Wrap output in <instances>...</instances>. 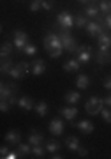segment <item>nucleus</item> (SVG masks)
Listing matches in <instances>:
<instances>
[{"label": "nucleus", "mask_w": 111, "mask_h": 159, "mask_svg": "<svg viewBox=\"0 0 111 159\" xmlns=\"http://www.w3.org/2000/svg\"><path fill=\"white\" fill-rule=\"evenodd\" d=\"M44 50L50 53L51 58H58L64 51V44H62L60 35L55 34V32H50V34L44 37Z\"/></svg>", "instance_id": "nucleus-1"}, {"label": "nucleus", "mask_w": 111, "mask_h": 159, "mask_svg": "<svg viewBox=\"0 0 111 159\" xmlns=\"http://www.w3.org/2000/svg\"><path fill=\"white\" fill-rule=\"evenodd\" d=\"M102 108H104V99H100L97 96H92L85 104V110H87L88 115H100Z\"/></svg>", "instance_id": "nucleus-2"}, {"label": "nucleus", "mask_w": 111, "mask_h": 159, "mask_svg": "<svg viewBox=\"0 0 111 159\" xmlns=\"http://www.w3.org/2000/svg\"><path fill=\"white\" fill-rule=\"evenodd\" d=\"M60 39H62V44H64V50H67L69 53H76L78 51V44H76V39L69 34V30H64L62 29L60 34Z\"/></svg>", "instance_id": "nucleus-3"}, {"label": "nucleus", "mask_w": 111, "mask_h": 159, "mask_svg": "<svg viewBox=\"0 0 111 159\" xmlns=\"http://www.w3.org/2000/svg\"><path fill=\"white\" fill-rule=\"evenodd\" d=\"M56 25L60 27V29L64 30H69L74 27V16H72L71 12H67V11H62L58 16H56Z\"/></svg>", "instance_id": "nucleus-4"}, {"label": "nucleus", "mask_w": 111, "mask_h": 159, "mask_svg": "<svg viewBox=\"0 0 111 159\" xmlns=\"http://www.w3.org/2000/svg\"><path fill=\"white\" fill-rule=\"evenodd\" d=\"M92 48L88 44H81L78 46V51H76V58L79 60V64H88L92 60Z\"/></svg>", "instance_id": "nucleus-5"}, {"label": "nucleus", "mask_w": 111, "mask_h": 159, "mask_svg": "<svg viewBox=\"0 0 111 159\" xmlns=\"http://www.w3.org/2000/svg\"><path fill=\"white\" fill-rule=\"evenodd\" d=\"M12 43H14V48L23 53L25 46L28 44V35L25 34L23 30H16V32H14V39H12Z\"/></svg>", "instance_id": "nucleus-6"}, {"label": "nucleus", "mask_w": 111, "mask_h": 159, "mask_svg": "<svg viewBox=\"0 0 111 159\" xmlns=\"http://www.w3.org/2000/svg\"><path fill=\"white\" fill-rule=\"evenodd\" d=\"M85 29H87L88 35H92V37H99V35L106 30V27H104V25H100L99 21H94V20H92V21L87 23V27H85Z\"/></svg>", "instance_id": "nucleus-7"}, {"label": "nucleus", "mask_w": 111, "mask_h": 159, "mask_svg": "<svg viewBox=\"0 0 111 159\" xmlns=\"http://www.w3.org/2000/svg\"><path fill=\"white\" fill-rule=\"evenodd\" d=\"M50 133L53 134V136H60L62 133H64V120L62 119H53L50 120Z\"/></svg>", "instance_id": "nucleus-8"}, {"label": "nucleus", "mask_w": 111, "mask_h": 159, "mask_svg": "<svg viewBox=\"0 0 111 159\" xmlns=\"http://www.w3.org/2000/svg\"><path fill=\"white\" fill-rule=\"evenodd\" d=\"M18 87L14 83H2L0 87V97L2 99H7V97H12L14 96V92H16Z\"/></svg>", "instance_id": "nucleus-9"}, {"label": "nucleus", "mask_w": 111, "mask_h": 159, "mask_svg": "<svg viewBox=\"0 0 111 159\" xmlns=\"http://www.w3.org/2000/svg\"><path fill=\"white\" fill-rule=\"evenodd\" d=\"M76 127H78L83 134H92V133L95 131V124L90 122V120H79L78 124H76Z\"/></svg>", "instance_id": "nucleus-10"}, {"label": "nucleus", "mask_w": 111, "mask_h": 159, "mask_svg": "<svg viewBox=\"0 0 111 159\" xmlns=\"http://www.w3.org/2000/svg\"><path fill=\"white\" fill-rule=\"evenodd\" d=\"M46 73V64L44 60H41V58H35L32 62V74H35V76H41V74Z\"/></svg>", "instance_id": "nucleus-11"}, {"label": "nucleus", "mask_w": 111, "mask_h": 159, "mask_svg": "<svg viewBox=\"0 0 111 159\" xmlns=\"http://www.w3.org/2000/svg\"><path fill=\"white\" fill-rule=\"evenodd\" d=\"M97 41H99V50H109L111 46V35L108 34V32H102V34L97 37Z\"/></svg>", "instance_id": "nucleus-12"}, {"label": "nucleus", "mask_w": 111, "mask_h": 159, "mask_svg": "<svg viewBox=\"0 0 111 159\" xmlns=\"http://www.w3.org/2000/svg\"><path fill=\"white\" fill-rule=\"evenodd\" d=\"M79 67H81V64L78 58H69L64 64V71H67V73H76V71H79Z\"/></svg>", "instance_id": "nucleus-13"}, {"label": "nucleus", "mask_w": 111, "mask_h": 159, "mask_svg": "<svg viewBox=\"0 0 111 159\" xmlns=\"http://www.w3.org/2000/svg\"><path fill=\"white\" fill-rule=\"evenodd\" d=\"M65 147L71 150V152H78L79 147H81V143H79V140L76 136H67L65 138Z\"/></svg>", "instance_id": "nucleus-14"}, {"label": "nucleus", "mask_w": 111, "mask_h": 159, "mask_svg": "<svg viewBox=\"0 0 111 159\" xmlns=\"http://www.w3.org/2000/svg\"><path fill=\"white\" fill-rule=\"evenodd\" d=\"M6 142L9 145H18V143L21 142V133L20 131H9L6 134Z\"/></svg>", "instance_id": "nucleus-15"}, {"label": "nucleus", "mask_w": 111, "mask_h": 159, "mask_svg": "<svg viewBox=\"0 0 111 159\" xmlns=\"http://www.w3.org/2000/svg\"><path fill=\"white\" fill-rule=\"evenodd\" d=\"M99 14H100V9H99V6H95V4H88L87 9H85V16L90 18V20H95Z\"/></svg>", "instance_id": "nucleus-16"}, {"label": "nucleus", "mask_w": 111, "mask_h": 159, "mask_svg": "<svg viewBox=\"0 0 111 159\" xmlns=\"http://www.w3.org/2000/svg\"><path fill=\"white\" fill-rule=\"evenodd\" d=\"M18 106H20L21 110H25V111H28V110L35 108V106H33V101H32V99H30L28 96L20 97V99H18Z\"/></svg>", "instance_id": "nucleus-17"}, {"label": "nucleus", "mask_w": 111, "mask_h": 159, "mask_svg": "<svg viewBox=\"0 0 111 159\" xmlns=\"http://www.w3.org/2000/svg\"><path fill=\"white\" fill-rule=\"evenodd\" d=\"M60 113L64 115V119L67 120H74L76 119V115H78V108L76 106H67V108H62Z\"/></svg>", "instance_id": "nucleus-18"}, {"label": "nucleus", "mask_w": 111, "mask_h": 159, "mask_svg": "<svg viewBox=\"0 0 111 159\" xmlns=\"http://www.w3.org/2000/svg\"><path fill=\"white\" fill-rule=\"evenodd\" d=\"M44 142V136L41 134V133H37V131H30V134H28V143L30 145H41V143Z\"/></svg>", "instance_id": "nucleus-19"}, {"label": "nucleus", "mask_w": 111, "mask_h": 159, "mask_svg": "<svg viewBox=\"0 0 111 159\" xmlns=\"http://www.w3.org/2000/svg\"><path fill=\"white\" fill-rule=\"evenodd\" d=\"M95 62H97V64H108V62H111L109 50H99V51H97V57H95Z\"/></svg>", "instance_id": "nucleus-20"}, {"label": "nucleus", "mask_w": 111, "mask_h": 159, "mask_svg": "<svg viewBox=\"0 0 111 159\" xmlns=\"http://www.w3.org/2000/svg\"><path fill=\"white\" fill-rule=\"evenodd\" d=\"M79 99H81V94H79V92H74V90H67L65 92L67 104H78Z\"/></svg>", "instance_id": "nucleus-21"}, {"label": "nucleus", "mask_w": 111, "mask_h": 159, "mask_svg": "<svg viewBox=\"0 0 111 159\" xmlns=\"http://www.w3.org/2000/svg\"><path fill=\"white\" fill-rule=\"evenodd\" d=\"M88 85H90V78L87 74H79L78 78H76V87H78V89L85 90V89H88Z\"/></svg>", "instance_id": "nucleus-22"}, {"label": "nucleus", "mask_w": 111, "mask_h": 159, "mask_svg": "<svg viewBox=\"0 0 111 159\" xmlns=\"http://www.w3.org/2000/svg\"><path fill=\"white\" fill-rule=\"evenodd\" d=\"M35 113L39 115V117H46L48 115V104L44 101H39L35 104Z\"/></svg>", "instance_id": "nucleus-23"}, {"label": "nucleus", "mask_w": 111, "mask_h": 159, "mask_svg": "<svg viewBox=\"0 0 111 159\" xmlns=\"http://www.w3.org/2000/svg\"><path fill=\"white\" fill-rule=\"evenodd\" d=\"M44 147L50 154H53V152H58V150H60V143L55 142V140H48V142L44 143Z\"/></svg>", "instance_id": "nucleus-24"}, {"label": "nucleus", "mask_w": 111, "mask_h": 159, "mask_svg": "<svg viewBox=\"0 0 111 159\" xmlns=\"http://www.w3.org/2000/svg\"><path fill=\"white\" fill-rule=\"evenodd\" d=\"M12 48H14V43H4L2 48H0V55H2V57H11Z\"/></svg>", "instance_id": "nucleus-25"}, {"label": "nucleus", "mask_w": 111, "mask_h": 159, "mask_svg": "<svg viewBox=\"0 0 111 159\" xmlns=\"http://www.w3.org/2000/svg\"><path fill=\"white\" fill-rule=\"evenodd\" d=\"M11 67H12V58L11 57H2V73L9 74Z\"/></svg>", "instance_id": "nucleus-26"}, {"label": "nucleus", "mask_w": 111, "mask_h": 159, "mask_svg": "<svg viewBox=\"0 0 111 159\" xmlns=\"http://www.w3.org/2000/svg\"><path fill=\"white\" fill-rule=\"evenodd\" d=\"M99 9L102 14H111V0H100Z\"/></svg>", "instance_id": "nucleus-27"}, {"label": "nucleus", "mask_w": 111, "mask_h": 159, "mask_svg": "<svg viewBox=\"0 0 111 159\" xmlns=\"http://www.w3.org/2000/svg\"><path fill=\"white\" fill-rule=\"evenodd\" d=\"M18 152L21 156H27V154L32 152V145L30 143H18Z\"/></svg>", "instance_id": "nucleus-28"}, {"label": "nucleus", "mask_w": 111, "mask_h": 159, "mask_svg": "<svg viewBox=\"0 0 111 159\" xmlns=\"http://www.w3.org/2000/svg\"><path fill=\"white\" fill-rule=\"evenodd\" d=\"M23 53L27 55V57H33L35 53H37V46L32 44V43H28L27 46H25V50H23Z\"/></svg>", "instance_id": "nucleus-29"}, {"label": "nucleus", "mask_w": 111, "mask_h": 159, "mask_svg": "<svg viewBox=\"0 0 111 159\" xmlns=\"http://www.w3.org/2000/svg\"><path fill=\"white\" fill-rule=\"evenodd\" d=\"M87 23H88V20H87V16H81V14H78V16L74 18V25L76 27H87Z\"/></svg>", "instance_id": "nucleus-30"}, {"label": "nucleus", "mask_w": 111, "mask_h": 159, "mask_svg": "<svg viewBox=\"0 0 111 159\" xmlns=\"http://www.w3.org/2000/svg\"><path fill=\"white\" fill-rule=\"evenodd\" d=\"M100 117L104 119V122H108V124H111V108H108V106H104V108H102V111H100Z\"/></svg>", "instance_id": "nucleus-31"}, {"label": "nucleus", "mask_w": 111, "mask_h": 159, "mask_svg": "<svg viewBox=\"0 0 111 159\" xmlns=\"http://www.w3.org/2000/svg\"><path fill=\"white\" fill-rule=\"evenodd\" d=\"M9 74H11V76H12L14 80L23 78V73L20 71V67H18V66H12V67H11V71H9Z\"/></svg>", "instance_id": "nucleus-32"}, {"label": "nucleus", "mask_w": 111, "mask_h": 159, "mask_svg": "<svg viewBox=\"0 0 111 159\" xmlns=\"http://www.w3.org/2000/svg\"><path fill=\"white\" fill-rule=\"evenodd\" d=\"M18 67H20V71L23 73V76H27L28 73H32V71H30V64L28 62H20L18 64Z\"/></svg>", "instance_id": "nucleus-33"}, {"label": "nucleus", "mask_w": 111, "mask_h": 159, "mask_svg": "<svg viewBox=\"0 0 111 159\" xmlns=\"http://www.w3.org/2000/svg\"><path fill=\"white\" fill-rule=\"evenodd\" d=\"M32 154L35 156V157H42V156H44V148L41 147V145H33V147H32Z\"/></svg>", "instance_id": "nucleus-34"}, {"label": "nucleus", "mask_w": 111, "mask_h": 159, "mask_svg": "<svg viewBox=\"0 0 111 159\" xmlns=\"http://www.w3.org/2000/svg\"><path fill=\"white\" fill-rule=\"evenodd\" d=\"M42 9V0H32V4H30V11H39Z\"/></svg>", "instance_id": "nucleus-35"}, {"label": "nucleus", "mask_w": 111, "mask_h": 159, "mask_svg": "<svg viewBox=\"0 0 111 159\" xmlns=\"http://www.w3.org/2000/svg\"><path fill=\"white\" fill-rule=\"evenodd\" d=\"M11 106H12V104H11L9 99H2V101H0V110H2V111H9Z\"/></svg>", "instance_id": "nucleus-36"}, {"label": "nucleus", "mask_w": 111, "mask_h": 159, "mask_svg": "<svg viewBox=\"0 0 111 159\" xmlns=\"http://www.w3.org/2000/svg\"><path fill=\"white\" fill-rule=\"evenodd\" d=\"M20 156H21V154L18 152V150H9V154L6 156V159H18Z\"/></svg>", "instance_id": "nucleus-37"}, {"label": "nucleus", "mask_w": 111, "mask_h": 159, "mask_svg": "<svg viewBox=\"0 0 111 159\" xmlns=\"http://www.w3.org/2000/svg\"><path fill=\"white\" fill-rule=\"evenodd\" d=\"M104 27L111 30V14H106L104 16Z\"/></svg>", "instance_id": "nucleus-38"}, {"label": "nucleus", "mask_w": 111, "mask_h": 159, "mask_svg": "<svg viewBox=\"0 0 111 159\" xmlns=\"http://www.w3.org/2000/svg\"><path fill=\"white\" fill-rule=\"evenodd\" d=\"M42 9H44V11H51V9H53V4H51V2H46V0H42Z\"/></svg>", "instance_id": "nucleus-39"}, {"label": "nucleus", "mask_w": 111, "mask_h": 159, "mask_svg": "<svg viewBox=\"0 0 111 159\" xmlns=\"http://www.w3.org/2000/svg\"><path fill=\"white\" fill-rule=\"evenodd\" d=\"M104 89L106 90H111V76H108V78L104 80Z\"/></svg>", "instance_id": "nucleus-40"}, {"label": "nucleus", "mask_w": 111, "mask_h": 159, "mask_svg": "<svg viewBox=\"0 0 111 159\" xmlns=\"http://www.w3.org/2000/svg\"><path fill=\"white\" fill-rule=\"evenodd\" d=\"M78 154H79V156H81V157H87V156H88V150H87V148H85V147H79Z\"/></svg>", "instance_id": "nucleus-41"}, {"label": "nucleus", "mask_w": 111, "mask_h": 159, "mask_svg": "<svg viewBox=\"0 0 111 159\" xmlns=\"http://www.w3.org/2000/svg\"><path fill=\"white\" fill-rule=\"evenodd\" d=\"M7 154H9V148H7L6 145H4V147L0 148V156H2V157L6 159V156H7Z\"/></svg>", "instance_id": "nucleus-42"}, {"label": "nucleus", "mask_w": 111, "mask_h": 159, "mask_svg": "<svg viewBox=\"0 0 111 159\" xmlns=\"http://www.w3.org/2000/svg\"><path fill=\"white\" fill-rule=\"evenodd\" d=\"M104 106L111 108V94H109V96H106V97H104Z\"/></svg>", "instance_id": "nucleus-43"}, {"label": "nucleus", "mask_w": 111, "mask_h": 159, "mask_svg": "<svg viewBox=\"0 0 111 159\" xmlns=\"http://www.w3.org/2000/svg\"><path fill=\"white\" fill-rule=\"evenodd\" d=\"M51 157H53V159H62L64 156H60L58 152H53V154H51Z\"/></svg>", "instance_id": "nucleus-44"}, {"label": "nucleus", "mask_w": 111, "mask_h": 159, "mask_svg": "<svg viewBox=\"0 0 111 159\" xmlns=\"http://www.w3.org/2000/svg\"><path fill=\"white\" fill-rule=\"evenodd\" d=\"M78 2H81V4H88L90 0H78Z\"/></svg>", "instance_id": "nucleus-45"}]
</instances>
